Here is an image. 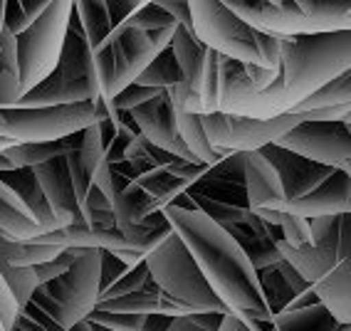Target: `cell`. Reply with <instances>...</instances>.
<instances>
[{
	"instance_id": "3957f363",
	"label": "cell",
	"mask_w": 351,
	"mask_h": 331,
	"mask_svg": "<svg viewBox=\"0 0 351 331\" xmlns=\"http://www.w3.org/2000/svg\"><path fill=\"white\" fill-rule=\"evenodd\" d=\"M193 35L208 50L238 64L260 69H280V38L252 30L218 0H189Z\"/></svg>"
},
{
	"instance_id": "836d02e7",
	"label": "cell",
	"mask_w": 351,
	"mask_h": 331,
	"mask_svg": "<svg viewBox=\"0 0 351 331\" xmlns=\"http://www.w3.org/2000/svg\"><path fill=\"white\" fill-rule=\"evenodd\" d=\"M75 154H77V158H80L84 173H87L89 178H95V171L99 169V163L104 161V149H101L99 124H92V126H87V129L77 132Z\"/></svg>"
},
{
	"instance_id": "8d00e7d4",
	"label": "cell",
	"mask_w": 351,
	"mask_h": 331,
	"mask_svg": "<svg viewBox=\"0 0 351 331\" xmlns=\"http://www.w3.org/2000/svg\"><path fill=\"white\" fill-rule=\"evenodd\" d=\"M121 27H132V30H141V32H156V30H166V27H178V25L163 13L161 8H158V3L154 0V3H144L141 10H136Z\"/></svg>"
},
{
	"instance_id": "f546056e",
	"label": "cell",
	"mask_w": 351,
	"mask_h": 331,
	"mask_svg": "<svg viewBox=\"0 0 351 331\" xmlns=\"http://www.w3.org/2000/svg\"><path fill=\"white\" fill-rule=\"evenodd\" d=\"M20 99V69L15 38L3 27L0 35V109H10Z\"/></svg>"
},
{
	"instance_id": "9f6ffc18",
	"label": "cell",
	"mask_w": 351,
	"mask_h": 331,
	"mask_svg": "<svg viewBox=\"0 0 351 331\" xmlns=\"http://www.w3.org/2000/svg\"><path fill=\"white\" fill-rule=\"evenodd\" d=\"M0 331H5V326H3V321H0Z\"/></svg>"
},
{
	"instance_id": "7dc6e473",
	"label": "cell",
	"mask_w": 351,
	"mask_h": 331,
	"mask_svg": "<svg viewBox=\"0 0 351 331\" xmlns=\"http://www.w3.org/2000/svg\"><path fill=\"white\" fill-rule=\"evenodd\" d=\"M337 257L341 260V262L351 257V212H344V215H341V230H339Z\"/></svg>"
},
{
	"instance_id": "6da1fadb",
	"label": "cell",
	"mask_w": 351,
	"mask_h": 331,
	"mask_svg": "<svg viewBox=\"0 0 351 331\" xmlns=\"http://www.w3.org/2000/svg\"><path fill=\"white\" fill-rule=\"evenodd\" d=\"M161 212L169 220L171 230L186 245V250L201 269L203 280L213 289L220 304L228 309V314L240 319L243 324L270 321L272 317L265 309L255 269L240 250V245L198 208L189 210V208L169 206Z\"/></svg>"
},
{
	"instance_id": "ffe728a7",
	"label": "cell",
	"mask_w": 351,
	"mask_h": 331,
	"mask_svg": "<svg viewBox=\"0 0 351 331\" xmlns=\"http://www.w3.org/2000/svg\"><path fill=\"white\" fill-rule=\"evenodd\" d=\"M255 275H257V284H260V292H263L265 309H267L270 317L282 314L295 297L312 289V284H307V282L302 280L285 260L277 265H270V267L257 269Z\"/></svg>"
},
{
	"instance_id": "44dd1931",
	"label": "cell",
	"mask_w": 351,
	"mask_h": 331,
	"mask_svg": "<svg viewBox=\"0 0 351 331\" xmlns=\"http://www.w3.org/2000/svg\"><path fill=\"white\" fill-rule=\"evenodd\" d=\"M312 292L326 312L332 314L334 321L351 326V262L344 260L312 284Z\"/></svg>"
},
{
	"instance_id": "7c38bea8",
	"label": "cell",
	"mask_w": 351,
	"mask_h": 331,
	"mask_svg": "<svg viewBox=\"0 0 351 331\" xmlns=\"http://www.w3.org/2000/svg\"><path fill=\"white\" fill-rule=\"evenodd\" d=\"M223 5L245 25L270 38L319 35L297 0H226Z\"/></svg>"
},
{
	"instance_id": "e0dca14e",
	"label": "cell",
	"mask_w": 351,
	"mask_h": 331,
	"mask_svg": "<svg viewBox=\"0 0 351 331\" xmlns=\"http://www.w3.org/2000/svg\"><path fill=\"white\" fill-rule=\"evenodd\" d=\"M99 99L97 79H57L47 77L38 87L23 94L13 106L18 109H45V106H72V104H95Z\"/></svg>"
},
{
	"instance_id": "ba28073f",
	"label": "cell",
	"mask_w": 351,
	"mask_h": 331,
	"mask_svg": "<svg viewBox=\"0 0 351 331\" xmlns=\"http://www.w3.org/2000/svg\"><path fill=\"white\" fill-rule=\"evenodd\" d=\"M97 124L95 104L0 109V136L13 144H50Z\"/></svg>"
},
{
	"instance_id": "db71d44e",
	"label": "cell",
	"mask_w": 351,
	"mask_h": 331,
	"mask_svg": "<svg viewBox=\"0 0 351 331\" xmlns=\"http://www.w3.org/2000/svg\"><path fill=\"white\" fill-rule=\"evenodd\" d=\"M3 20H5V0H0V35H3Z\"/></svg>"
},
{
	"instance_id": "7402d4cb",
	"label": "cell",
	"mask_w": 351,
	"mask_h": 331,
	"mask_svg": "<svg viewBox=\"0 0 351 331\" xmlns=\"http://www.w3.org/2000/svg\"><path fill=\"white\" fill-rule=\"evenodd\" d=\"M0 181L5 183V186L10 188L20 200H23V206L30 210V215L40 225L43 235L57 230V223H55V218H52L47 203H45V195H43V191H40L38 181H35V175H32V169L8 171V173L0 175Z\"/></svg>"
},
{
	"instance_id": "d590c367",
	"label": "cell",
	"mask_w": 351,
	"mask_h": 331,
	"mask_svg": "<svg viewBox=\"0 0 351 331\" xmlns=\"http://www.w3.org/2000/svg\"><path fill=\"white\" fill-rule=\"evenodd\" d=\"M341 215H344V212H341ZM341 215H322V218L307 220V223H309V240H312V247L337 252L339 230H341Z\"/></svg>"
},
{
	"instance_id": "4dcf8cb0",
	"label": "cell",
	"mask_w": 351,
	"mask_h": 331,
	"mask_svg": "<svg viewBox=\"0 0 351 331\" xmlns=\"http://www.w3.org/2000/svg\"><path fill=\"white\" fill-rule=\"evenodd\" d=\"M334 106H351V72H344L337 79L326 82L324 87L309 94L307 99H302L289 114L319 112V109H334Z\"/></svg>"
},
{
	"instance_id": "8992f818",
	"label": "cell",
	"mask_w": 351,
	"mask_h": 331,
	"mask_svg": "<svg viewBox=\"0 0 351 331\" xmlns=\"http://www.w3.org/2000/svg\"><path fill=\"white\" fill-rule=\"evenodd\" d=\"M144 265L149 269L154 284L166 297L183 304L193 314H228V309L220 304L213 289L208 287V282L203 280L198 265L193 262L191 252L186 250V245L178 240V235L173 230H171V235L158 247H154L144 257Z\"/></svg>"
},
{
	"instance_id": "277c9868",
	"label": "cell",
	"mask_w": 351,
	"mask_h": 331,
	"mask_svg": "<svg viewBox=\"0 0 351 331\" xmlns=\"http://www.w3.org/2000/svg\"><path fill=\"white\" fill-rule=\"evenodd\" d=\"M99 257L101 250H77L72 267L62 277L38 284L27 306L60 329L84 321L99 302Z\"/></svg>"
},
{
	"instance_id": "f5cc1de1",
	"label": "cell",
	"mask_w": 351,
	"mask_h": 331,
	"mask_svg": "<svg viewBox=\"0 0 351 331\" xmlns=\"http://www.w3.org/2000/svg\"><path fill=\"white\" fill-rule=\"evenodd\" d=\"M8 171H15V166L8 158H3V154H0V175L8 173Z\"/></svg>"
},
{
	"instance_id": "f35d334b",
	"label": "cell",
	"mask_w": 351,
	"mask_h": 331,
	"mask_svg": "<svg viewBox=\"0 0 351 331\" xmlns=\"http://www.w3.org/2000/svg\"><path fill=\"white\" fill-rule=\"evenodd\" d=\"M158 94H161L158 89H146V87H138V84H129V87L121 89L117 97H112L109 101H104V106H107L109 112L129 114L132 109L146 104V101H151L154 97H158Z\"/></svg>"
},
{
	"instance_id": "f1b7e54d",
	"label": "cell",
	"mask_w": 351,
	"mask_h": 331,
	"mask_svg": "<svg viewBox=\"0 0 351 331\" xmlns=\"http://www.w3.org/2000/svg\"><path fill=\"white\" fill-rule=\"evenodd\" d=\"M62 252V247L55 245H38L13 240L0 232V260L10 267H38L43 262H50Z\"/></svg>"
},
{
	"instance_id": "2e32d148",
	"label": "cell",
	"mask_w": 351,
	"mask_h": 331,
	"mask_svg": "<svg viewBox=\"0 0 351 331\" xmlns=\"http://www.w3.org/2000/svg\"><path fill=\"white\" fill-rule=\"evenodd\" d=\"M285 212L304 220L351 212V175L341 173V171H332L329 178L322 181L314 191H309L307 195L289 200L285 206Z\"/></svg>"
},
{
	"instance_id": "60d3db41",
	"label": "cell",
	"mask_w": 351,
	"mask_h": 331,
	"mask_svg": "<svg viewBox=\"0 0 351 331\" xmlns=\"http://www.w3.org/2000/svg\"><path fill=\"white\" fill-rule=\"evenodd\" d=\"M75 257H77V250H75V247H69V250L60 252L55 260H50V262H43V265H38V267H32V269H35V277H38V282H40V284H45V282H52V280H57V277H62L64 272L72 267Z\"/></svg>"
},
{
	"instance_id": "681fc988",
	"label": "cell",
	"mask_w": 351,
	"mask_h": 331,
	"mask_svg": "<svg viewBox=\"0 0 351 331\" xmlns=\"http://www.w3.org/2000/svg\"><path fill=\"white\" fill-rule=\"evenodd\" d=\"M97 210H112V206H109V200L92 186L87 195V212H97Z\"/></svg>"
},
{
	"instance_id": "1f68e13d",
	"label": "cell",
	"mask_w": 351,
	"mask_h": 331,
	"mask_svg": "<svg viewBox=\"0 0 351 331\" xmlns=\"http://www.w3.org/2000/svg\"><path fill=\"white\" fill-rule=\"evenodd\" d=\"M178 79H181V69L176 64V57L169 47V50H163L161 55L136 77L134 84L146 87V89H158V92H169L171 87L178 84Z\"/></svg>"
},
{
	"instance_id": "d4e9b609",
	"label": "cell",
	"mask_w": 351,
	"mask_h": 331,
	"mask_svg": "<svg viewBox=\"0 0 351 331\" xmlns=\"http://www.w3.org/2000/svg\"><path fill=\"white\" fill-rule=\"evenodd\" d=\"M72 15H75L77 25H80L82 35L87 40L92 55L104 50L112 38V20L107 13V3L99 0H72Z\"/></svg>"
},
{
	"instance_id": "816d5d0a",
	"label": "cell",
	"mask_w": 351,
	"mask_h": 331,
	"mask_svg": "<svg viewBox=\"0 0 351 331\" xmlns=\"http://www.w3.org/2000/svg\"><path fill=\"white\" fill-rule=\"evenodd\" d=\"M218 331H250V329H247L240 319L232 317V314H226V317H223V321H220Z\"/></svg>"
},
{
	"instance_id": "e575fe53",
	"label": "cell",
	"mask_w": 351,
	"mask_h": 331,
	"mask_svg": "<svg viewBox=\"0 0 351 331\" xmlns=\"http://www.w3.org/2000/svg\"><path fill=\"white\" fill-rule=\"evenodd\" d=\"M10 331H107V329L89 324L87 319L80 321V324H75L72 329H60V326L52 324L47 317H43L40 312H35L32 306H25V309H20L18 312V319H15V324Z\"/></svg>"
},
{
	"instance_id": "74e56055",
	"label": "cell",
	"mask_w": 351,
	"mask_h": 331,
	"mask_svg": "<svg viewBox=\"0 0 351 331\" xmlns=\"http://www.w3.org/2000/svg\"><path fill=\"white\" fill-rule=\"evenodd\" d=\"M151 284H154V280H151L146 265L141 262V265H136V267L129 269L124 277H119V280L114 282L107 292L99 294V299H117V297H124V294L141 292V289L151 287Z\"/></svg>"
},
{
	"instance_id": "bcb514c9",
	"label": "cell",
	"mask_w": 351,
	"mask_h": 331,
	"mask_svg": "<svg viewBox=\"0 0 351 331\" xmlns=\"http://www.w3.org/2000/svg\"><path fill=\"white\" fill-rule=\"evenodd\" d=\"M243 72L257 92H265V89L277 79V75H280V69H277V72H270V69H260V67H252V64H243Z\"/></svg>"
},
{
	"instance_id": "5b68a950",
	"label": "cell",
	"mask_w": 351,
	"mask_h": 331,
	"mask_svg": "<svg viewBox=\"0 0 351 331\" xmlns=\"http://www.w3.org/2000/svg\"><path fill=\"white\" fill-rule=\"evenodd\" d=\"M176 27L156 32H141L121 27L112 32L107 47L95 52V75L99 84V99L109 101L112 97L136 82V77L149 67L163 50L171 47Z\"/></svg>"
},
{
	"instance_id": "30bf717a",
	"label": "cell",
	"mask_w": 351,
	"mask_h": 331,
	"mask_svg": "<svg viewBox=\"0 0 351 331\" xmlns=\"http://www.w3.org/2000/svg\"><path fill=\"white\" fill-rule=\"evenodd\" d=\"M203 132L213 149H223L228 154H250L265 146L275 144L289 129L302 124L300 114H280L275 119H250L235 114H208L201 117Z\"/></svg>"
},
{
	"instance_id": "9a60e30c",
	"label": "cell",
	"mask_w": 351,
	"mask_h": 331,
	"mask_svg": "<svg viewBox=\"0 0 351 331\" xmlns=\"http://www.w3.org/2000/svg\"><path fill=\"white\" fill-rule=\"evenodd\" d=\"M260 156L275 169L277 178L282 183L287 203L289 200L302 198V195H307L309 191H314L322 181H326L329 173L334 171V169H326V166H319V163L307 161V158L297 156V154H289V151L280 149V146H275V144L260 149Z\"/></svg>"
},
{
	"instance_id": "b9f144b4",
	"label": "cell",
	"mask_w": 351,
	"mask_h": 331,
	"mask_svg": "<svg viewBox=\"0 0 351 331\" xmlns=\"http://www.w3.org/2000/svg\"><path fill=\"white\" fill-rule=\"evenodd\" d=\"M129 269L132 267H126V265L121 262L114 252L101 250V257H99V294L107 292L114 282L119 280V277H124Z\"/></svg>"
},
{
	"instance_id": "cb8c5ba5",
	"label": "cell",
	"mask_w": 351,
	"mask_h": 331,
	"mask_svg": "<svg viewBox=\"0 0 351 331\" xmlns=\"http://www.w3.org/2000/svg\"><path fill=\"white\" fill-rule=\"evenodd\" d=\"M0 232L13 240H23V243H30L43 235L30 210L23 206V200L3 181H0Z\"/></svg>"
},
{
	"instance_id": "8fae6325",
	"label": "cell",
	"mask_w": 351,
	"mask_h": 331,
	"mask_svg": "<svg viewBox=\"0 0 351 331\" xmlns=\"http://www.w3.org/2000/svg\"><path fill=\"white\" fill-rule=\"evenodd\" d=\"M275 146L312 163L349 173L351 171V114L339 121H302Z\"/></svg>"
},
{
	"instance_id": "c3c4849f",
	"label": "cell",
	"mask_w": 351,
	"mask_h": 331,
	"mask_svg": "<svg viewBox=\"0 0 351 331\" xmlns=\"http://www.w3.org/2000/svg\"><path fill=\"white\" fill-rule=\"evenodd\" d=\"M226 314H215V312H203V314H191V321H193L198 329L203 331H218L220 321H223Z\"/></svg>"
},
{
	"instance_id": "f907efd6",
	"label": "cell",
	"mask_w": 351,
	"mask_h": 331,
	"mask_svg": "<svg viewBox=\"0 0 351 331\" xmlns=\"http://www.w3.org/2000/svg\"><path fill=\"white\" fill-rule=\"evenodd\" d=\"M166 331H203V329H198L189 317H176V319H171V324Z\"/></svg>"
},
{
	"instance_id": "4fadbf2b",
	"label": "cell",
	"mask_w": 351,
	"mask_h": 331,
	"mask_svg": "<svg viewBox=\"0 0 351 331\" xmlns=\"http://www.w3.org/2000/svg\"><path fill=\"white\" fill-rule=\"evenodd\" d=\"M129 119L136 126V132L141 134L154 149L178 158V161L198 163L193 154L186 149L183 138L178 136L176 117H173V101H171L169 92H161L151 101L132 109V112H129Z\"/></svg>"
},
{
	"instance_id": "83f0119b",
	"label": "cell",
	"mask_w": 351,
	"mask_h": 331,
	"mask_svg": "<svg viewBox=\"0 0 351 331\" xmlns=\"http://www.w3.org/2000/svg\"><path fill=\"white\" fill-rule=\"evenodd\" d=\"M75 141L77 134L60 138V141H50V144H15L3 151V158H8L15 169H35V166H43L47 161L62 158L69 149H75Z\"/></svg>"
},
{
	"instance_id": "7a4b0ae2",
	"label": "cell",
	"mask_w": 351,
	"mask_h": 331,
	"mask_svg": "<svg viewBox=\"0 0 351 331\" xmlns=\"http://www.w3.org/2000/svg\"><path fill=\"white\" fill-rule=\"evenodd\" d=\"M351 72V32L280 38V94L275 112L289 114L326 82Z\"/></svg>"
},
{
	"instance_id": "ac0fdd59",
	"label": "cell",
	"mask_w": 351,
	"mask_h": 331,
	"mask_svg": "<svg viewBox=\"0 0 351 331\" xmlns=\"http://www.w3.org/2000/svg\"><path fill=\"white\" fill-rule=\"evenodd\" d=\"M243 178H245V200L247 210H285L287 198H285L282 183L277 178L275 169L260 156V151L243 154Z\"/></svg>"
},
{
	"instance_id": "484cf974",
	"label": "cell",
	"mask_w": 351,
	"mask_h": 331,
	"mask_svg": "<svg viewBox=\"0 0 351 331\" xmlns=\"http://www.w3.org/2000/svg\"><path fill=\"white\" fill-rule=\"evenodd\" d=\"M173 117H176V129H178V136L183 138L186 149L195 156V161L203 163V166H215L218 161L228 158L230 154L223 149H213L208 144L206 132H203L201 117L198 114H189L183 109H176L173 106Z\"/></svg>"
},
{
	"instance_id": "52a82bcc",
	"label": "cell",
	"mask_w": 351,
	"mask_h": 331,
	"mask_svg": "<svg viewBox=\"0 0 351 331\" xmlns=\"http://www.w3.org/2000/svg\"><path fill=\"white\" fill-rule=\"evenodd\" d=\"M72 18V0H52L25 32L15 38L20 69V97L35 89L55 72L62 55L64 35Z\"/></svg>"
},
{
	"instance_id": "5bb4252c",
	"label": "cell",
	"mask_w": 351,
	"mask_h": 331,
	"mask_svg": "<svg viewBox=\"0 0 351 331\" xmlns=\"http://www.w3.org/2000/svg\"><path fill=\"white\" fill-rule=\"evenodd\" d=\"M32 175H35V181L43 191L45 203H47L52 218L57 223V230L67 225H87L82 218L80 206H77L64 158H55V161H47L43 166H35Z\"/></svg>"
},
{
	"instance_id": "9c48e42d",
	"label": "cell",
	"mask_w": 351,
	"mask_h": 331,
	"mask_svg": "<svg viewBox=\"0 0 351 331\" xmlns=\"http://www.w3.org/2000/svg\"><path fill=\"white\" fill-rule=\"evenodd\" d=\"M189 198L193 200V206L198 210L206 212L215 225L223 228L240 245V250L250 260L255 272L263 267H270V265L282 262V252L277 250V240H282V230L280 228L263 223L247 208L223 206V203L198 198V195H189Z\"/></svg>"
},
{
	"instance_id": "11a10c76",
	"label": "cell",
	"mask_w": 351,
	"mask_h": 331,
	"mask_svg": "<svg viewBox=\"0 0 351 331\" xmlns=\"http://www.w3.org/2000/svg\"><path fill=\"white\" fill-rule=\"evenodd\" d=\"M8 146H15V144H13V141H8V138L0 136V154H3V151H5Z\"/></svg>"
},
{
	"instance_id": "ab89813d",
	"label": "cell",
	"mask_w": 351,
	"mask_h": 331,
	"mask_svg": "<svg viewBox=\"0 0 351 331\" xmlns=\"http://www.w3.org/2000/svg\"><path fill=\"white\" fill-rule=\"evenodd\" d=\"M280 230H282V240L289 247H304V245H312L309 240V223L304 218H297V215H289V212L280 210Z\"/></svg>"
},
{
	"instance_id": "ee69618b",
	"label": "cell",
	"mask_w": 351,
	"mask_h": 331,
	"mask_svg": "<svg viewBox=\"0 0 351 331\" xmlns=\"http://www.w3.org/2000/svg\"><path fill=\"white\" fill-rule=\"evenodd\" d=\"M156 3L163 13L173 20L176 25L193 32V25H191V10H189V3H186V0H156Z\"/></svg>"
},
{
	"instance_id": "7bdbcfd3",
	"label": "cell",
	"mask_w": 351,
	"mask_h": 331,
	"mask_svg": "<svg viewBox=\"0 0 351 331\" xmlns=\"http://www.w3.org/2000/svg\"><path fill=\"white\" fill-rule=\"evenodd\" d=\"M141 5H144L141 0H109L107 13H109V20H112L114 30H119L136 10H141Z\"/></svg>"
},
{
	"instance_id": "4316f807",
	"label": "cell",
	"mask_w": 351,
	"mask_h": 331,
	"mask_svg": "<svg viewBox=\"0 0 351 331\" xmlns=\"http://www.w3.org/2000/svg\"><path fill=\"white\" fill-rule=\"evenodd\" d=\"M270 331H351V326L334 321L332 314L322 304H312L304 309H287L272 317Z\"/></svg>"
},
{
	"instance_id": "f6af8a7d",
	"label": "cell",
	"mask_w": 351,
	"mask_h": 331,
	"mask_svg": "<svg viewBox=\"0 0 351 331\" xmlns=\"http://www.w3.org/2000/svg\"><path fill=\"white\" fill-rule=\"evenodd\" d=\"M15 319H18V304H15L13 294L5 287V282L0 277V321L5 326V331L13 329Z\"/></svg>"
},
{
	"instance_id": "d6986e66",
	"label": "cell",
	"mask_w": 351,
	"mask_h": 331,
	"mask_svg": "<svg viewBox=\"0 0 351 331\" xmlns=\"http://www.w3.org/2000/svg\"><path fill=\"white\" fill-rule=\"evenodd\" d=\"M95 312H107V314H144V317H191V309H186L183 304L173 302L171 297L161 292L156 284L141 289V292L124 294L117 299H99L95 306Z\"/></svg>"
},
{
	"instance_id": "603a6c76",
	"label": "cell",
	"mask_w": 351,
	"mask_h": 331,
	"mask_svg": "<svg viewBox=\"0 0 351 331\" xmlns=\"http://www.w3.org/2000/svg\"><path fill=\"white\" fill-rule=\"evenodd\" d=\"M277 250L282 252L285 262L295 269L297 275L307 282V284L319 282L322 277H326L339 262H341L334 250H319V247H312V245H304V247H289L285 240H277Z\"/></svg>"
},
{
	"instance_id": "d6a6232c",
	"label": "cell",
	"mask_w": 351,
	"mask_h": 331,
	"mask_svg": "<svg viewBox=\"0 0 351 331\" xmlns=\"http://www.w3.org/2000/svg\"><path fill=\"white\" fill-rule=\"evenodd\" d=\"M0 277L5 282V287L10 289L13 294L15 304H18V312L20 309H25L30 304L32 294L38 289V277H35V269L32 267H10L0 260Z\"/></svg>"
}]
</instances>
